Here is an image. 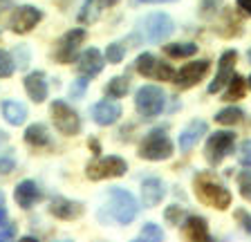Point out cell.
Instances as JSON below:
<instances>
[{
	"label": "cell",
	"mask_w": 251,
	"mask_h": 242,
	"mask_svg": "<svg viewBox=\"0 0 251 242\" xmlns=\"http://www.w3.org/2000/svg\"><path fill=\"white\" fill-rule=\"evenodd\" d=\"M76 70L81 76H85V79H92V76H97V74L103 70V56H101L99 49H85L81 56H78L76 61Z\"/></svg>",
	"instance_id": "obj_14"
},
{
	"label": "cell",
	"mask_w": 251,
	"mask_h": 242,
	"mask_svg": "<svg viewBox=\"0 0 251 242\" xmlns=\"http://www.w3.org/2000/svg\"><path fill=\"white\" fill-rule=\"evenodd\" d=\"M144 240H155V242H159V240H164V231L159 229L157 224H152V222H148V224H144V229H141V233H139Z\"/></svg>",
	"instance_id": "obj_30"
},
{
	"label": "cell",
	"mask_w": 251,
	"mask_h": 242,
	"mask_svg": "<svg viewBox=\"0 0 251 242\" xmlns=\"http://www.w3.org/2000/svg\"><path fill=\"white\" fill-rule=\"evenodd\" d=\"M0 204H2V193H0Z\"/></svg>",
	"instance_id": "obj_43"
},
{
	"label": "cell",
	"mask_w": 251,
	"mask_h": 242,
	"mask_svg": "<svg viewBox=\"0 0 251 242\" xmlns=\"http://www.w3.org/2000/svg\"><path fill=\"white\" fill-rule=\"evenodd\" d=\"M233 144H235V135H233V132L222 130V132L211 135L209 142H206V159H209V164L218 166V164L231 153Z\"/></svg>",
	"instance_id": "obj_8"
},
{
	"label": "cell",
	"mask_w": 251,
	"mask_h": 242,
	"mask_svg": "<svg viewBox=\"0 0 251 242\" xmlns=\"http://www.w3.org/2000/svg\"><path fill=\"white\" fill-rule=\"evenodd\" d=\"M25 90L29 99L34 103H43L47 99V81H45V74L43 72H31L25 76Z\"/></svg>",
	"instance_id": "obj_20"
},
{
	"label": "cell",
	"mask_w": 251,
	"mask_h": 242,
	"mask_svg": "<svg viewBox=\"0 0 251 242\" xmlns=\"http://www.w3.org/2000/svg\"><path fill=\"white\" fill-rule=\"evenodd\" d=\"M209 70H211V63H209V61H204V58H202V61L186 63L177 74H175V85H179L182 90L193 88L195 83H200V81L209 74Z\"/></svg>",
	"instance_id": "obj_10"
},
{
	"label": "cell",
	"mask_w": 251,
	"mask_h": 242,
	"mask_svg": "<svg viewBox=\"0 0 251 242\" xmlns=\"http://www.w3.org/2000/svg\"><path fill=\"white\" fill-rule=\"evenodd\" d=\"M117 2H119V0H85L83 9L78 14V21L85 23V25H88V23H94L105 9H110V7L117 5Z\"/></svg>",
	"instance_id": "obj_21"
},
{
	"label": "cell",
	"mask_w": 251,
	"mask_h": 242,
	"mask_svg": "<svg viewBox=\"0 0 251 242\" xmlns=\"http://www.w3.org/2000/svg\"><path fill=\"white\" fill-rule=\"evenodd\" d=\"M16 169V162L11 157H2L0 155V173H11Z\"/></svg>",
	"instance_id": "obj_38"
},
{
	"label": "cell",
	"mask_w": 251,
	"mask_h": 242,
	"mask_svg": "<svg viewBox=\"0 0 251 242\" xmlns=\"http://www.w3.org/2000/svg\"><path fill=\"white\" fill-rule=\"evenodd\" d=\"M25 142L34 148H45L50 146V135H47V128L43 123H34L25 130Z\"/></svg>",
	"instance_id": "obj_24"
},
{
	"label": "cell",
	"mask_w": 251,
	"mask_h": 242,
	"mask_svg": "<svg viewBox=\"0 0 251 242\" xmlns=\"http://www.w3.org/2000/svg\"><path fill=\"white\" fill-rule=\"evenodd\" d=\"M5 220H7V211L2 209V204H0V224H5Z\"/></svg>",
	"instance_id": "obj_42"
},
{
	"label": "cell",
	"mask_w": 251,
	"mask_h": 242,
	"mask_svg": "<svg viewBox=\"0 0 251 242\" xmlns=\"http://www.w3.org/2000/svg\"><path fill=\"white\" fill-rule=\"evenodd\" d=\"M14 61H11V56L7 52H2L0 49V79H7V76H11L14 74Z\"/></svg>",
	"instance_id": "obj_31"
},
{
	"label": "cell",
	"mask_w": 251,
	"mask_h": 242,
	"mask_svg": "<svg viewBox=\"0 0 251 242\" xmlns=\"http://www.w3.org/2000/svg\"><path fill=\"white\" fill-rule=\"evenodd\" d=\"M235 220L242 224V229H245L247 233H251V216L247 213L245 209H240V211H235Z\"/></svg>",
	"instance_id": "obj_35"
},
{
	"label": "cell",
	"mask_w": 251,
	"mask_h": 242,
	"mask_svg": "<svg viewBox=\"0 0 251 242\" xmlns=\"http://www.w3.org/2000/svg\"><path fill=\"white\" fill-rule=\"evenodd\" d=\"M166 195V189H164V182L157 177L144 179L141 184V200H144V206H157L164 200Z\"/></svg>",
	"instance_id": "obj_19"
},
{
	"label": "cell",
	"mask_w": 251,
	"mask_h": 242,
	"mask_svg": "<svg viewBox=\"0 0 251 242\" xmlns=\"http://www.w3.org/2000/svg\"><path fill=\"white\" fill-rule=\"evenodd\" d=\"M16 236V229L14 226H7L5 231H0V240H9V238Z\"/></svg>",
	"instance_id": "obj_39"
},
{
	"label": "cell",
	"mask_w": 251,
	"mask_h": 242,
	"mask_svg": "<svg viewBox=\"0 0 251 242\" xmlns=\"http://www.w3.org/2000/svg\"><path fill=\"white\" fill-rule=\"evenodd\" d=\"M238 7H240L245 14H249L251 16V0H238Z\"/></svg>",
	"instance_id": "obj_40"
},
{
	"label": "cell",
	"mask_w": 251,
	"mask_h": 242,
	"mask_svg": "<svg viewBox=\"0 0 251 242\" xmlns=\"http://www.w3.org/2000/svg\"><path fill=\"white\" fill-rule=\"evenodd\" d=\"M85 38V32L83 29H70L61 36V41L56 43V49H54V58H56L58 63H72V56L76 54L78 45L83 43Z\"/></svg>",
	"instance_id": "obj_9"
},
{
	"label": "cell",
	"mask_w": 251,
	"mask_h": 242,
	"mask_svg": "<svg viewBox=\"0 0 251 242\" xmlns=\"http://www.w3.org/2000/svg\"><path fill=\"white\" fill-rule=\"evenodd\" d=\"M164 105H166V95H164L162 88H157V85H144V88L137 90L135 108L141 119H155V117L164 110Z\"/></svg>",
	"instance_id": "obj_4"
},
{
	"label": "cell",
	"mask_w": 251,
	"mask_h": 242,
	"mask_svg": "<svg viewBox=\"0 0 251 242\" xmlns=\"http://www.w3.org/2000/svg\"><path fill=\"white\" fill-rule=\"evenodd\" d=\"M2 117L9 121L11 126H21L27 119V108L18 101H5L2 103Z\"/></svg>",
	"instance_id": "obj_23"
},
{
	"label": "cell",
	"mask_w": 251,
	"mask_h": 242,
	"mask_svg": "<svg viewBox=\"0 0 251 242\" xmlns=\"http://www.w3.org/2000/svg\"><path fill=\"white\" fill-rule=\"evenodd\" d=\"M128 90H130V81H128V76H115V79L108 83L105 92H108V97H112V99H119V97H126Z\"/></svg>",
	"instance_id": "obj_27"
},
{
	"label": "cell",
	"mask_w": 251,
	"mask_h": 242,
	"mask_svg": "<svg viewBox=\"0 0 251 242\" xmlns=\"http://www.w3.org/2000/svg\"><path fill=\"white\" fill-rule=\"evenodd\" d=\"M245 85H247V81L242 79L240 74H233V76H231V81H229V90H226L225 99H229V101L242 99V95H245Z\"/></svg>",
	"instance_id": "obj_28"
},
{
	"label": "cell",
	"mask_w": 251,
	"mask_h": 242,
	"mask_svg": "<svg viewBox=\"0 0 251 242\" xmlns=\"http://www.w3.org/2000/svg\"><path fill=\"white\" fill-rule=\"evenodd\" d=\"M137 72L144 74V76H157V79H162V81L175 79V72H173L168 65L157 63V58L148 52L137 58Z\"/></svg>",
	"instance_id": "obj_13"
},
{
	"label": "cell",
	"mask_w": 251,
	"mask_h": 242,
	"mask_svg": "<svg viewBox=\"0 0 251 242\" xmlns=\"http://www.w3.org/2000/svg\"><path fill=\"white\" fill-rule=\"evenodd\" d=\"M242 117H245V112L240 108H225V110H220L215 115V121L222 123V126H235V123L242 121Z\"/></svg>",
	"instance_id": "obj_26"
},
{
	"label": "cell",
	"mask_w": 251,
	"mask_h": 242,
	"mask_svg": "<svg viewBox=\"0 0 251 242\" xmlns=\"http://www.w3.org/2000/svg\"><path fill=\"white\" fill-rule=\"evenodd\" d=\"M184 233H186L188 240L202 242L209 240V229H206V220L198 216H188L186 222H184Z\"/></svg>",
	"instance_id": "obj_22"
},
{
	"label": "cell",
	"mask_w": 251,
	"mask_h": 242,
	"mask_svg": "<svg viewBox=\"0 0 251 242\" xmlns=\"http://www.w3.org/2000/svg\"><path fill=\"white\" fill-rule=\"evenodd\" d=\"M50 213L61 218V220H76V218L83 216V204L68 200V197H54L52 204H50Z\"/></svg>",
	"instance_id": "obj_15"
},
{
	"label": "cell",
	"mask_w": 251,
	"mask_h": 242,
	"mask_svg": "<svg viewBox=\"0 0 251 242\" xmlns=\"http://www.w3.org/2000/svg\"><path fill=\"white\" fill-rule=\"evenodd\" d=\"M195 193L204 204L215 206L220 211L231 206V193L225 189V184L220 179H215L213 173H200L195 177Z\"/></svg>",
	"instance_id": "obj_1"
},
{
	"label": "cell",
	"mask_w": 251,
	"mask_h": 242,
	"mask_svg": "<svg viewBox=\"0 0 251 242\" xmlns=\"http://www.w3.org/2000/svg\"><path fill=\"white\" fill-rule=\"evenodd\" d=\"M164 52L171 58H188L198 52V45H193V43H173V45L164 48Z\"/></svg>",
	"instance_id": "obj_25"
},
{
	"label": "cell",
	"mask_w": 251,
	"mask_h": 242,
	"mask_svg": "<svg viewBox=\"0 0 251 242\" xmlns=\"http://www.w3.org/2000/svg\"><path fill=\"white\" fill-rule=\"evenodd\" d=\"M137 200L132 193L124 189H112L110 191V202H108V216L117 222V224H130L137 218Z\"/></svg>",
	"instance_id": "obj_2"
},
{
	"label": "cell",
	"mask_w": 251,
	"mask_h": 242,
	"mask_svg": "<svg viewBox=\"0 0 251 242\" xmlns=\"http://www.w3.org/2000/svg\"><path fill=\"white\" fill-rule=\"evenodd\" d=\"M238 159H240L242 166H249V169H251V139L242 142L240 153H238Z\"/></svg>",
	"instance_id": "obj_33"
},
{
	"label": "cell",
	"mask_w": 251,
	"mask_h": 242,
	"mask_svg": "<svg viewBox=\"0 0 251 242\" xmlns=\"http://www.w3.org/2000/svg\"><path fill=\"white\" fill-rule=\"evenodd\" d=\"M85 88H88V81H85V76H83V79H78L76 83L70 88V97H72V99H78V97L85 92Z\"/></svg>",
	"instance_id": "obj_36"
},
{
	"label": "cell",
	"mask_w": 251,
	"mask_h": 242,
	"mask_svg": "<svg viewBox=\"0 0 251 242\" xmlns=\"http://www.w3.org/2000/svg\"><path fill=\"white\" fill-rule=\"evenodd\" d=\"M235 61H238V52L235 49H229V52H225L222 56H220V68H218V74H215L213 83L209 85V92L211 95H215V92H220V90L225 88L226 83L231 81V76H233V65Z\"/></svg>",
	"instance_id": "obj_12"
},
{
	"label": "cell",
	"mask_w": 251,
	"mask_h": 242,
	"mask_svg": "<svg viewBox=\"0 0 251 242\" xmlns=\"http://www.w3.org/2000/svg\"><path fill=\"white\" fill-rule=\"evenodd\" d=\"M124 56H126V45L124 43H112V45H108V49H105L108 63H121Z\"/></svg>",
	"instance_id": "obj_29"
},
{
	"label": "cell",
	"mask_w": 251,
	"mask_h": 242,
	"mask_svg": "<svg viewBox=\"0 0 251 242\" xmlns=\"http://www.w3.org/2000/svg\"><path fill=\"white\" fill-rule=\"evenodd\" d=\"M119 117H121V105L115 103V101H99L92 108V119L99 126H112V123L119 121Z\"/></svg>",
	"instance_id": "obj_16"
},
{
	"label": "cell",
	"mask_w": 251,
	"mask_h": 242,
	"mask_svg": "<svg viewBox=\"0 0 251 242\" xmlns=\"http://www.w3.org/2000/svg\"><path fill=\"white\" fill-rule=\"evenodd\" d=\"M137 2H146V5H157V2H173V0H137Z\"/></svg>",
	"instance_id": "obj_41"
},
{
	"label": "cell",
	"mask_w": 251,
	"mask_h": 242,
	"mask_svg": "<svg viewBox=\"0 0 251 242\" xmlns=\"http://www.w3.org/2000/svg\"><path fill=\"white\" fill-rule=\"evenodd\" d=\"M173 155V142L168 139V135L162 128H155L144 137V142L139 144V157L148 159V162H162Z\"/></svg>",
	"instance_id": "obj_3"
},
{
	"label": "cell",
	"mask_w": 251,
	"mask_h": 242,
	"mask_svg": "<svg viewBox=\"0 0 251 242\" xmlns=\"http://www.w3.org/2000/svg\"><path fill=\"white\" fill-rule=\"evenodd\" d=\"M126 170H128V164L121 157L110 155V157H99V159H94V162H90L85 173H88L90 179L99 182V179H105V177H121Z\"/></svg>",
	"instance_id": "obj_6"
},
{
	"label": "cell",
	"mask_w": 251,
	"mask_h": 242,
	"mask_svg": "<svg viewBox=\"0 0 251 242\" xmlns=\"http://www.w3.org/2000/svg\"><path fill=\"white\" fill-rule=\"evenodd\" d=\"M50 112H52V119H54V126H56L58 132L63 135H76L81 130V119H78L76 110H72L65 101H54L50 105Z\"/></svg>",
	"instance_id": "obj_7"
},
{
	"label": "cell",
	"mask_w": 251,
	"mask_h": 242,
	"mask_svg": "<svg viewBox=\"0 0 251 242\" xmlns=\"http://www.w3.org/2000/svg\"><path fill=\"white\" fill-rule=\"evenodd\" d=\"M249 61H251V52H249Z\"/></svg>",
	"instance_id": "obj_45"
},
{
	"label": "cell",
	"mask_w": 251,
	"mask_h": 242,
	"mask_svg": "<svg viewBox=\"0 0 251 242\" xmlns=\"http://www.w3.org/2000/svg\"><path fill=\"white\" fill-rule=\"evenodd\" d=\"M41 18H43L41 9H36V7H31V5H25V7H18V9L11 14L9 25L16 34H27L41 23Z\"/></svg>",
	"instance_id": "obj_11"
},
{
	"label": "cell",
	"mask_w": 251,
	"mask_h": 242,
	"mask_svg": "<svg viewBox=\"0 0 251 242\" xmlns=\"http://www.w3.org/2000/svg\"><path fill=\"white\" fill-rule=\"evenodd\" d=\"M206 121H202V119H195V121H191L186 128H184L182 132H179V150H191V148L195 146V144L200 142V139L206 135Z\"/></svg>",
	"instance_id": "obj_17"
},
{
	"label": "cell",
	"mask_w": 251,
	"mask_h": 242,
	"mask_svg": "<svg viewBox=\"0 0 251 242\" xmlns=\"http://www.w3.org/2000/svg\"><path fill=\"white\" fill-rule=\"evenodd\" d=\"M238 186H240V193L245 200H251V170H242L238 175Z\"/></svg>",
	"instance_id": "obj_32"
},
{
	"label": "cell",
	"mask_w": 251,
	"mask_h": 242,
	"mask_svg": "<svg viewBox=\"0 0 251 242\" xmlns=\"http://www.w3.org/2000/svg\"><path fill=\"white\" fill-rule=\"evenodd\" d=\"M173 29H175V23L166 14H151L139 23V34L148 43H162L164 38L171 36Z\"/></svg>",
	"instance_id": "obj_5"
},
{
	"label": "cell",
	"mask_w": 251,
	"mask_h": 242,
	"mask_svg": "<svg viewBox=\"0 0 251 242\" xmlns=\"http://www.w3.org/2000/svg\"><path fill=\"white\" fill-rule=\"evenodd\" d=\"M220 5H222V0H202V16L211 18L220 9Z\"/></svg>",
	"instance_id": "obj_34"
},
{
	"label": "cell",
	"mask_w": 251,
	"mask_h": 242,
	"mask_svg": "<svg viewBox=\"0 0 251 242\" xmlns=\"http://www.w3.org/2000/svg\"><path fill=\"white\" fill-rule=\"evenodd\" d=\"M14 197H16V202H18V206H23V209H31V206L43 197V193H41V189H38L36 182L25 179V182H21V184L16 186Z\"/></svg>",
	"instance_id": "obj_18"
},
{
	"label": "cell",
	"mask_w": 251,
	"mask_h": 242,
	"mask_svg": "<svg viewBox=\"0 0 251 242\" xmlns=\"http://www.w3.org/2000/svg\"><path fill=\"white\" fill-rule=\"evenodd\" d=\"M182 218H184V211L179 209V206H171V209L166 211V220L171 222V224H179Z\"/></svg>",
	"instance_id": "obj_37"
},
{
	"label": "cell",
	"mask_w": 251,
	"mask_h": 242,
	"mask_svg": "<svg viewBox=\"0 0 251 242\" xmlns=\"http://www.w3.org/2000/svg\"><path fill=\"white\" fill-rule=\"evenodd\" d=\"M249 85H251V76H249Z\"/></svg>",
	"instance_id": "obj_44"
}]
</instances>
